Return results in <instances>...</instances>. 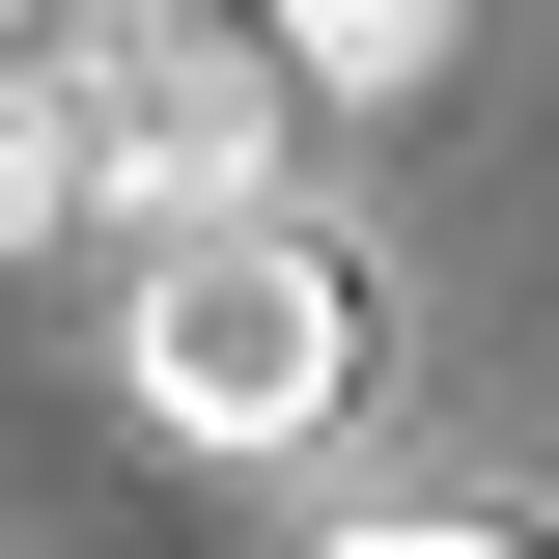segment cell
Masks as SVG:
<instances>
[{
    "mask_svg": "<svg viewBox=\"0 0 559 559\" xmlns=\"http://www.w3.org/2000/svg\"><path fill=\"white\" fill-rule=\"evenodd\" d=\"M140 419H168V448H308V419L364 392V280H336V224H168V252H140Z\"/></svg>",
    "mask_w": 559,
    "mask_h": 559,
    "instance_id": "1",
    "label": "cell"
},
{
    "mask_svg": "<svg viewBox=\"0 0 559 559\" xmlns=\"http://www.w3.org/2000/svg\"><path fill=\"white\" fill-rule=\"evenodd\" d=\"M280 140H308V84H280L252 0H84V224H252Z\"/></svg>",
    "mask_w": 559,
    "mask_h": 559,
    "instance_id": "2",
    "label": "cell"
},
{
    "mask_svg": "<svg viewBox=\"0 0 559 559\" xmlns=\"http://www.w3.org/2000/svg\"><path fill=\"white\" fill-rule=\"evenodd\" d=\"M252 28H280V84H308V112H419L476 0H252Z\"/></svg>",
    "mask_w": 559,
    "mask_h": 559,
    "instance_id": "3",
    "label": "cell"
},
{
    "mask_svg": "<svg viewBox=\"0 0 559 559\" xmlns=\"http://www.w3.org/2000/svg\"><path fill=\"white\" fill-rule=\"evenodd\" d=\"M57 224H84V28H57V57H0V280L57 252Z\"/></svg>",
    "mask_w": 559,
    "mask_h": 559,
    "instance_id": "4",
    "label": "cell"
},
{
    "mask_svg": "<svg viewBox=\"0 0 559 559\" xmlns=\"http://www.w3.org/2000/svg\"><path fill=\"white\" fill-rule=\"evenodd\" d=\"M336 559H532V532H476V503H392V532H336Z\"/></svg>",
    "mask_w": 559,
    "mask_h": 559,
    "instance_id": "5",
    "label": "cell"
}]
</instances>
